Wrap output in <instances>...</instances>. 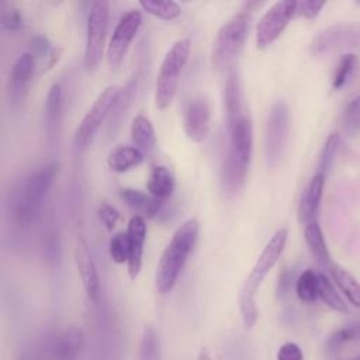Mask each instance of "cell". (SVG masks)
Returning <instances> with one entry per match:
<instances>
[{"label": "cell", "mask_w": 360, "mask_h": 360, "mask_svg": "<svg viewBox=\"0 0 360 360\" xmlns=\"http://www.w3.org/2000/svg\"><path fill=\"white\" fill-rule=\"evenodd\" d=\"M277 360H304V354L297 343L287 342L278 349Z\"/></svg>", "instance_id": "60d3db41"}, {"label": "cell", "mask_w": 360, "mask_h": 360, "mask_svg": "<svg viewBox=\"0 0 360 360\" xmlns=\"http://www.w3.org/2000/svg\"><path fill=\"white\" fill-rule=\"evenodd\" d=\"M97 214H98L100 221L105 225L107 229H112L117 225L118 219H120L118 210L114 205L108 204V202H101L98 210H97Z\"/></svg>", "instance_id": "f35d334b"}, {"label": "cell", "mask_w": 360, "mask_h": 360, "mask_svg": "<svg viewBox=\"0 0 360 360\" xmlns=\"http://www.w3.org/2000/svg\"><path fill=\"white\" fill-rule=\"evenodd\" d=\"M211 110L202 96L190 98L183 110V129L193 142H202L210 131Z\"/></svg>", "instance_id": "4fadbf2b"}, {"label": "cell", "mask_w": 360, "mask_h": 360, "mask_svg": "<svg viewBox=\"0 0 360 360\" xmlns=\"http://www.w3.org/2000/svg\"><path fill=\"white\" fill-rule=\"evenodd\" d=\"M357 69H359V58L352 52L343 53L332 76V89L339 90L345 87L347 82H350L352 77L356 75Z\"/></svg>", "instance_id": "83f0119b"}, {"label": "cell", "mask_w": 360, "mask_h": 360, "mask_svg": "<svg viewBox=\"0 0 360 360\" xmlns=\"http://www.w3.org/2000/svg\"><path fill=\"white\" fill-rule=\"evenodd\" d=\"M58 170L59 162L52 160L39 166L25 179L15 201V215L22 224H32L39 218L44 201Z\"/></svg>", "instance_id": "3957f363"}, {"label": "cell", "mask_w": 360, "mask_h": 360, "mask_svg": "<svg viewBox=\"0 0 360 360\" xmlns=\"http://www.w3.org/2000/svg\"><path fill=\"white\" fill-rule=\"evenodd\" d=\"M291 284H292V273L290 270L284 269L283 273L280 274V278H278V285H277L278 297H284L290 291Z\"/></svg>", "instance_id": "7bdbcfd3"}, {"label": "cell", "mask_w": 360, "mask_h": 360, "mask_svg": "<svg viewBox=\"0 0 360 360\" xmlns=\"http://www.w3.org/2000/svg\"><path fill=\"white\" fill-rule=\"evenodd\" d=\"M349 360H360V354H357V356H354V357H352Z\"/></svg>", "instance_id": "f6af8a7d"}, {"label": "cell", "mask_w": 360, "mask_h": 360, "mask_svg": "<svg viewBox=\"0 0 360 360\" xmlns=\"http://www.w3.org/2000/svg\"><path fill=\"white\" fill-rule=\"evenodd\" d=\"M287 235L288 232L285 228H280L273 233V236L263 248L255 266L252 267L249 276L243 283V287L239 292V309L245 328H252L257 321L259 311L255 301V295L267 273L274 267V264L280 259L287 242Z\"/></svg>", "instance_id": "7a4b0ae2"}, {"label": "cell", "mask_w": 360, "mask_h": 360, "mask_svg": "<svg viewBox=\"0 0 360 360\" xmlns=\"http://www.w3.org/2000/svg\"><path fill=\"white\" fill-rule=\"evenodd\" d=\"M108 250H110L111 259L117 264L128 262V257H129V240H128L127 232H117V233H114L111 236V239H110Z\"/></svg>", "instance_id": "e575fe53"}, {"label": "cell", "mask_w": 360, "mask_h": 360, "mask_svg": "<svg viewBox=\"0 0 360 360\" xmlns=\"http://www.w3.org/2000/svg\"><path fill=\"white\" fill-rule=\"evenodd\" d=\"M84 345V336L80 329L70 328L63 330L52 343V360H77Z\"/></svg>", "instance_id": "ac0fdd59"}, {"label": "cell", "mask_w": 360, "mask_h": 360, "mask_svg": "<svg viewBox=\"0 0 360 360\" xmlns=\"http://www.w3.org/2000/svg\"><path fill=\"white\" fill-rule=\"evenodd\" d=\"M30 52L35 56V58H48L49 53L52 52V46H51V42L49 39L45 37V35H35L30 39Z\"/></svg>", "instance_id": "74e56055"}, {"label": "cell", "mask_w": 360, "mask_h": 360, "mask_svg": "<svg viewBox=\"0 0 360 360\" xmlns=\"http://www.w3.org/2000/svg\"><path fill=\"white\" fill-rule=\"evenodd\" d=\"M143 159L145 156L138 148L129 145H118L108 153L107 165L112 172L124 173L141 165Z\"/></svg>", "instance_id": "cb8c5ba5"}, {"label": "cell", "mask_w": 360, "mask_h": 360, "mask_svg": "<svg viewBox=\"0 0 360 360\" xmlns=\"http://www.w3.org/2000/svg\"><path fill=\"white\" fill-rule=\"evenodd\" d=\"M323 186H325V174L316 172L308 181L307 187L304 188L300 200V207H298V218L302 224L308 225L316 221L315 218L318 214Z\"/></svg>", "instance_id": "e0dca14e"}, {"label": "cell", "mask_w": 360, "mask_h": 360, "mask_svg": "<svg viewBox=\"0 0 360 360\" xmlns=\"http://www.w3.org/2000/svg\"><path fill=\"white\" fill-rule=\"evenodd\" d=\"M304 238L307 242V246L311 252V255L314 256V259L323 267L326 266H332L330 264V255L322 233V229L319 226V224L316 221L305 225V231H304Z\"/></svg>", "instance_id": "d4e9b609"}, {"label": "cell", "mask_w": 360, "mask_h": 360, "mask_svg": "<svg viewBox=\"0 0 360 360\" xmlns=\"http://www.w3.org/2000/svg\"><path fill=\"white\" fill-rule=\"evenodd\" d=\"M131 139L143 156H150L156 148V134L150 120L142 114L134 117L131 122Z\"/></svg>", "instance_id": "7402d4cb"}, {"label": "cell", "mask_w": 360, "mask_h": 360, "mask_svg": "<svg viewBox=\"0 0 360 360\" xmlns=\"http://www.w3.org/2000/svg\"><path fill=\"white\" fill-rule=\"evenodd\" d=\"M246 170H248V165L242 163L231 150H228L226 158L224 159V165H222L224 187L229 193H236L245 181Z\"/></svg>", "instance_id": "484cf974"}, {"label": "cell", "mask_w": 360, "mask_h": 360, "mask_svg": "<svg viewBox=\"0 0 360 360\" xmlns=\"http://www.w3.org/2000/svg\"><path fill=\"white\" fill-rule=\"evenodd\" d=\"M231 136L229 150L245 165L249 166L253 149V125L248 114L240 115L236 122L228 128Z\"/></svg>", "instance_id": "2e32d148"}, {"label": "cell", "mask_w": 360, "mask_h": 360, "mask_svg": "<svg viewBox=\"0 0 360 360\" xmlns=\"http://www.w3.org/2000/svg\"><path fill=\"white\" fill-rule=\"evenodd\" d=\"M122 87L118 84H110L107 86L93 101L91 107L87 110V112L83 115L80 120L75 134H73V143L76 148H86L105 117L115 108L118 104L121 94H122Z\"/></svg>", "instance_id": "8992f818"}, {"label": "cell", "mask_w": 360, "mask_h": 360, "mask_svg": "<svg viewBox=\"0 0 360 360\" xmlns=\"http://www.w3.org/2000/svg\"><path fill=\"white\" fill-rule=\"evenodd\" d=\"M21 24L20 11L15 4L10 1H1L0 4V25L6 31H15Z\"/></svg>", "instance_id": "8d00e7d4"}, {"label": "cell", "mask_w": 360, "mask_h": 360, "mask_svg": "<svg viewBox=\"0 0 360 360\" xmlns=\"http://www.w3.org/2000/svg\"><path fill=\"white\" fill-rule=\"evenodd\" d=\"M356 339H360V323H354V325H349V326H345L339 330H336L335 333L330 335L329 340H328V352L332 354V353H336L342 349L343 345H346L347 342H352V340H356Z\"/></svg>", "instance_id": "836d02e7"}, {"label": "cell", "mask_w": 360, "mask_h": 360, "mask_svg": "<svg viewBox=\"0 0 360 360\" xmlns=\"http://www.w3.org/2000/svg\"><path fill=\"white\" fill-rule=\"evenodd\" d=\"M323 6L325 1H298L297 13L307 20H312L321 13Z\"/></svg>", "instance_id": "ab89813d"}, {"label": "cell", "mask_w": 360, "mask_h": 360, "mask_svg": "<svg viewBox=\"0 0 360 360\" xmlns=\"http://www.w3.org/2000/svg\"><path fill=\"white\" fill-rule=\"evenodd\" d=\"M138 360H160V342L156 330L146 326L139 345Z\"/></svg>", "instance_id": "1f68e13d"}, {"label": "cell", "mask_w": 360, "mask_h": 360, "mask_svg": "<svg viewBox=\"0 0 360 360\" xmlns=\"http://www.w3.org/2000/svg\"><path fill=\"white\" fill-rule=\"evenodd\" d=\"M340 145V134L339 132H332L322 148L321 156H319V163H318V173H322L326 176L329 169L332 167V163L335 160V156L338 153Z\"/></svg>", "instance_id": "d6a6232c"}, {"label": "cell", "mask_w": 360, "mask_h": 360, "mask_svg": "<svg viewBox=\"0 0 360 360\" xmlns=\"http://www.w3.org/2000/svg\"><path fill=\"white\" fill-rule=\"evenodd\" d=\"M224 100H225V112L228 128L232 127L236 120L243 115L242 112V90L238 72L235 69H229L225 79L224 89Z\"/></svg>", "instance_id": "ffe728a7"}, {"label": "cell", "mask_w": 360, "mask_h": 360, "mask_svg": "<svg viewBox=\"0 0 360 360\" xmlns=\"http://www.w3.org/2000/svg\"><path fill=\"white\" fill-rule=\"evenodd\" d=\"M62 86L53 83L44 103V128L48 136H53L58 132L60 118H62Z\"/></svg>", "instance_id": "44dd1931"}, {"label": "cell", "mask_w": 360, "mask_h": 360, "mask_svg": "<svg viewBox=\"0 0 360 360\" xmlns=\"http://www.w3.org/2000/svg\"><path fill=\"white\" fill-rule=\"evenodd\" d=\"M200 232V222L195 218L187 219L173 233L170 242L160 255L155 284L159 294H167L173 290L177 278L193 252Z\"/></svg>", "instance_id": "6da1fadb"}, {"label": "cell", "mask_w": 360, "mask_h": 360, "mask_svg": "<svg viewBox=\"0 0 360 360\" xmlns=\"http://www.w3.org/2000/svg\"><path fill=\"white\" fill-rule=\"evenodd\" d=\"M330 274L336 285L340 288V291L345 294V297L353 304L354 307L360 308V283L345 269L332 264L329 267Z\"/></svg>", "instance_id": "4316f807"}, {"label": "cell", "mask_w": 360, "mask_h": 360, "mask_svg": "<svg viewBox=\"0 0 360 360\" xmlns=\"http://www.w3.org/2000/svg\"><path fill=\"white\" fill-rule=\"evenodd\" d=\"M297 4L298 1L294 0H280L264 11L256 27V46L259 49L267 48L280 37L297 13Z\"/></svg>", "instance_id": "30bf717a"}, {"label": "cell", "mask_w": 360, "mask_h": 360, "mask_svg": "<svg viewBox=\"0 0 360 360\" xmlns=\"http://www.w3.org/2000/svg\"><path fill=\"white\" fill-rule=\"evenodd\" d=\"M127 235L129 240V257H128V276L135 280L139 276L142 267L143 242L146 238V224L145 218L139 215L131 217L127 228Z\"/></svg>", "instance_id": "9a60e30c"}, {"label": "cell", "mask_w": 360, "mask_h": 360, "mask_svg": "<svg viewBox=\"0 0 360 360\" xmlns=\"http://www.w3.org/2000/svg\"><path fill=\"white\" fill-rule=\"evenodd\" d=\"M139 6L142 7L143 11L160 18V20H165V21H169V20H174L176 17L180 15L181 13V8L180 6L176 3V1H155V0H142L139 1Z\"/></svg>", "instance_id": "4dcf8cb0"}, {"label": "cell", "mask_w": 360, "mask_h": 360, "mask_svg": "<svg viewBox=\"0 0 360 360\" xmlns=\"http://www.w3.org/2000/svg\"><path fill=\"white\" fill-rule=\"evenodd\" d=\"M197 360H212L211 359V356H210V353H208V350L207 349H200V352H198V356H197Z\"/></svg>", "instance_id": "ee69618b"}, {"label": "cell", "mask_w": 360, "mask_h": 360, "mask_svg": "<svg viewBox=\"0 0 360 360\" xmlns=\"http://www.w3.org/2000/svg\"><path fill=\"white\" fill-rule=\"evenodd\" d=\"M108 24V3L104 0L93 1L87 15L86 46L83 66L87 72L94 70L103 58L104 42Z\"/></svg>", "instance_id": "ba28073f"}, {"label": "cell", "mask_w": 360, "mask_h": 360, "mask_svg": "<svg viewBox=\"0 0 360 360\" xmlns=\"http://www.w3.org/2000/svg\"><path fill=\"white\" fill-rule=\"evenodd\" d=\"M146 188L150 195L163 201L169 198L174 190V177L172 170L165 165H156L150 169Z\"/></svg>", "instance_id": "603a6c76"}, {"label": "cell", "mask_w": 360, "mask_h": 360, "mask_svg": "<svg viewBox=\"0 0 360 360\" xmlns=\"http://www.w3.org/2000/svg\"><path fill=\"white\" fill-rule=\"evenodd\" d=\"M73 257H75V263H76L77 271L80 274L86 295L93 302H97L98 294H100V278H98L97 267L93 260L89 245L82 235H77L75 238Z\"/></svg>", "instance_id": "5bb4252c"}, {"label": "cell", "mask_w": 360, "mask_h": 360, "mask_svg": "<svg viewBox=\"0 0 360 360\" xmlns=\"http://www.w3.org/2000/svg\"><path fill=\"white\" fill-rule=\"evenodd\" d=\"M44 250H45V255L48 256V259H51V260H56V257H59V243H58V238H56L55 232H48L45 235Z\"/></svg>", "instance_id": "b9f144b4"}, {"label": "cell", "mask_w": 360, "mask_h": 360, "mask_svg": "<svg viewBox=\"0 0 360 360\" xmlns=\"http://www.w3.org/2000/svg\"><path fill=\"white\" fill-rule=\"evenodd\" d=\"M191 42L188 38L176 41L166 52L155 84V105L158 110H165L170 105L174 98L179 77L190 56Z\"/></svg>", "instance_id": "5b68a950"}, {"label": "cell", "mask_w": 360, "mask_h": 360, "mask_svg": "<svg viewBox=\"0 0 360 360\" xmlns=\"http://www.w3.org/2000/svg\"><path fill=\"white\" fill-rule=\"evenodd\" d=\"M141 22L142 14L136 8L127 11L118 21L107 45V60L111 69H117L122 63L128 48L141 27Z\"/></svg>", "instance_id": "8fae6325"}, {"label": "cell", "mask_w": 360, "mask_h": 360, "mask_svg": "<svg viewBox=\"0 0 360 360\" xmlns=\"http://www.w3.org/2000/svg\"><path fill=\"white\" fill-rule=\"evenodd\" d=\"M343 128L347 134H359L360 132V96L354 97L343 111Z\"/></svg>", "instance_id": "d590c367"}, {"label": "cell", "mask_w": 360, "mask_h": 360, "mask_svg": "<svg viewBox=\"0 0 360 360\" xmlns=\"http://www.w3.org/2000/svg\"><path fill=\"white\" fill-rule=\"evenodd\" d=\"M290 131V108L288 104L283 100L273 103L270 107L266 132H264V156L269 166H278L288 139Z\"/></svg>", "instance_id": "52a82bcc"}, {"label": "cell", "mask_w": 360, "mask_h": 360, "mask_svg": "<svg viewBox=\"0 0 360 360\" xmlns=\"http://www.w3.org/2000/svg\"><path fill=\"white\" fill-rule=\"evenodd\" d=\"M120 197L132 211L138 212L136 215L142 218H153L160 211L163 202L150 194L131 187L121 188Z\"/></svg>", "instance_id": "d6986e66"}, {"label": "cell", "mask_w": 360, "mask_h": 360, "mask_svg": "<svg viewBox=\"0 0 360 360\" xmlns=\"http://www.w3.org/2000/svg\"><path fill=\"white\" fill-rule=\"evenodd\" d=\"M360 49V24L338 22L318 32L311 42L314 55H329Z\"/></svg>", "instance_id": "9c48e42d"}, {"label": "cell", "mask_w": 360, "mask_h": 360, "mask_svg": "<svg viewBox=\"0 0 360 360\" xmlns=\"http://www.w3.org/2000/svg\"><path fill=\"white\" fill-rule=\"evenodd\" d=\"M249 28V15L239 11L229 17L218 30L212 44L211 63L217 70L232 69L233 62L239 56Z\"/></svg>", "instance_id": "277c9868"}, {"label": "cell", "mask_w": 360, "mask_h": 360, "mask_svg": "<svg viewBox=\"0 0 360 360\" xmlns=\"http://www.w3.org/2000/svg\"><path fill=\"white\" fill-rule=\"evenodd\" d=\"M318 297L332 309L338 312H349L347 305L336 292L335 287L332 285L330 280L325 274H318Z\"/></svg>", "instance_id": "f546056e"}, {"label": "cell", "mask_w": 360, "mask_h": 360, "mask_svg": "<svg viewBox=\"0 0 360 360\" xmlns=\"http://www.w3.org/2000/svg\"><path fill=\"white\" fill-rule=\"evenodd\" d=\"M295 292L302 302H314L318 298V274L311 269L304 270L295 281Z\"/></svg>", "instance_id": "f1b7e54d"}, {"label": "cell", "mask_w": 360, "mask_h": 360, "mask_svg": "<svg viewBox=\"0 0 360 360\" xmlns=\"http://www.w3.org/2000/svg\"><path fill=\"white\" fill-rule=\"evenodd\" d=\"M35 69V56L31 52L21 53L13 63L7 79V101L11 108H20L28 94L31 77Z\"/></svg>", "instance_id": "7c38bea8"}]
</instances>
